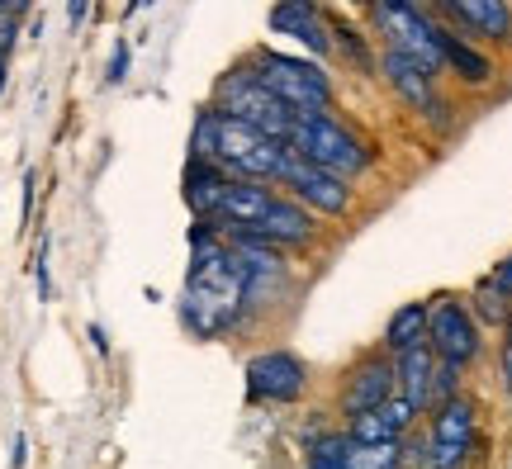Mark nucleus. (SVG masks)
Wrapping results in <instances>:
<instances>
[{
	"label": "nucleus",
	"instance_id": "obj_1",
	"mask_svg": "<svg viewBox=\"0 0 512 469\" xmlns=\"http://www.w3.org/2000/svg\"><path fill=\"white\" fill-rule=\"evenodd\" d=\"M252 308V280L233 242L209 223H190V275L181 294V323L190 337H223L247 318Z\"/></svg>",
	"mask_w": 512,
	"mask_h": 469
},
{
	"label": "nucleus",
	"instance_id": "obj_2",
	"mask_svg": "<svg viewBox=\"0 0 512 469\" xmlns=\"http://www.w3.org/2000/svg\"><path fill=\"white\" fill-rule=\"evenodd\" d=\"M190 152L195 157H209V162H219L228 176H247V181H275V171L285 162V152L290 143H280L271 133H261V128L242 124L233 114H223V109L204 105L195 114V128H190Z\"/></svg>",
	"mask_w": 512,
	"mask_h": 469
},
{
	"label": "nucleus",
	"instance_id": "obj_3",
	"mask_svg": "<svg viewBox=\"0 0 512 469\" xmlns=\"http://www.w3.org/2000/svg\"><path fill=\"white\" fill-rule=\"evenodd\" d=\"M290 152L318 162L323 171L332 176H366L370 162H375V147L356 133V128L337 114V109H309V114H294V128H290Z\"/></svg>",
	"mask_w": 512,
	"mask_h": 469
},
{
	"label": "nucleus",
	"instance_id": "obj_4",
	"mask_svg": "<svg viewBox=\"0 0 512 469\" xmlns=\"http://www.w3.org/2000/svg\"><path fill=\"white\" fill-rule=\"evenodd\" d=\"M252 72L261 76V86L271 95H280L294 114H309V109H332V72L318 57H294L280 48H252Z\"/></svg>",
	"mask_w": 512,
	"mask_h": 469
},
{
	"label": "nucleus",
	"instance_id": "obj_5",
	"mask_svg": "<svg viewBox=\"0 0 512 469\" xmlns=\"http://www.w3.org/2000/svg\"><path fill=\"white\" fill-rule=\"evenodd\" d=\"M209 105L223 109V114H233V119H242V124L261 128V133H271V138H280V143H290L294 109L285 105L280 95H271L266 86H261V76L252 72V62L228 67V72L214 81V100H209Z\"/></svg>",
	"mask_w": 512,
	"mask_h": 469
},
{
	"label": "nucleus",
	"instance_id": "obj_6",
	"mask_svg": "<svg viewBox=\"0 0 512 469\" xmlns=\"http://www.w3.org/2000/svg\"><path fill=\"white\" fill-rule=\"evenodd\" d=\"M366 15H370V29L380 34L384 48L408 53L413 62H422L432 76L446 72V62H441V43H437V19L427 15L422 5H413V0H375Z\"/></svg>",
	"mask_w": 512,
	"mask_h": 469
},
{
	"label": "nucleus",
	"instance_id": "obj_7",
	"mask_svg": "<svg viewBox=\"0 0 512 469\" xmlns=\"http://www.w3.org/2000/svg\"><path fill=\"white\" fill-rule=\"evenodd\" d=\"M275 185H285V195L299 199L309 214L332 218V223L356 209V185H351L347 176L323 171L318 162L299 157V152H285V162H280V171H275Z\"/></svg>",
	"mask_w": 512,
	"mask_h": 469
},
{
	"label": "nucleus",
	"instance_id": "obj_8",
	"mask_svg": "<svg viewBox=\"0 0 512 469\" xmlns=\"http://www.w3.org/2000/svg\"><path fill=\"white\" fill-rule=\"evenodd\" d=\"M470 451H475V403L465 394H451L432 408V432L418 455L427 469H465Z\"/></svg>",
	"mask_w": 512,
	"mask_h": 469
},
{
	"label": "nucleus",
	"instance_id": "obj_9",
	"mask_svg": "<svg viewBox=\"0 0 512 469\" xmlns=\"http://www.w3.org/2000/svg\"><path fill=\"white\" fill-rule=\"evenodd\" d=\"M427 346L437 351L441 361H451L465 370V365L479 356V346H484L475 308L460 304L456 294H437V299H432V313H427Z\"/></svg>",
	"mask_w": 512,
	"mask_h": 469
},
{
	"label": "nucleus",
	"instance_id": "obj_10",
	"mask_svg": "<svg viewBox=\"0 0 512 469\" xmlns=\"http://www.w3.org/2000/svg\"><path fill=\"white\" fill-rule=\"evenodd\" d=\"M304 389H309V365L285 346L247 361V398L252 403H299Z\"/></svg>",
	"mask_w": 512,
	"mask_h": 469
},
{
	"label": "nucleus",
	"instance_id": "obj_11",
	"mask_svg": "<svg viewBox=\"0 0 512 469\" xmlns=\"http://www.w3.org/2000/svg\"><path fill=\"white\" fill-rule=\"evenodd\" d=\"M266 24H271V34L299 43L309 57L332 62V24H328V10H323L318 0H275Z\"/></svg>",
	"mask_w": 512,
	"mask_h": 469
},
{
	"label": "nucleus",
	"instance_id": "obj_12",
	"mask_svg": "<svg viewBox=\"0 0 512 469\" xmlns=\"http://www.w3.org/2000/svg\"><path fill=\"white\" fill-rule=\"evenodd\" d=\"M375 76L394 91V100H403L408 109H418V114H432V119H437V109H441L437 76L427 72L422 62H413V57L399 53V48H380V57H375Z\"/></svg>",
	"mask_w": 512,
	"mask_h": 469
},
{
	"label": "nucleus",
	"instance_id": "obj_13",
	"mask_svg": "<svg viewBox=\"0 0 512 469\" xmlns=\"http://www.w3.org/2000/svg\"><path fill=\"white\" fill-rule=\"evenodd\" d=\"M261 237H271L280 252H309L313 242H318V228H323V218L309 214L299 199H290L285 190H275L271 204H266V214L252 223Z\"/></svg>",
	"mask_w": 512,
	"mask_h": 469
},
{
	"label": "nucleus",
	"instance_id": "obj_14",
	"mask_svg": "<svg viewBox=\"0 0 512 469\" xmlns=\"http://www.w3.org/2000/svg\"><path fill=\"white\" fill-rule=\"evenodd\" d=\"M389 394H394V356L384 351V356H366V361L351 370L337 408H342V417H356V413H366V408H380Z\"/></svg>",
	"mask_w": 512,
	"mask_h": 469
},
{
	"label": "nucleus",
	"instance_id": "obj_15",
	"mask_svg": "<svg viewBox=\"0 0 512 469\" xmlns=\"http://www.w3.org/2000/svg\"><path fill=\"white\" fill-rule=\"evenodd\" d=\"M413 422H418V408L394 389L380 408H366V413L347 417V436L351 441H366V446H380V441H403Z\"/></svg>",
	"mask_w": 512,
	"mask_h": 469
},
{
	"label": "nucleus",
	"instance_id": "obj_16",
	"mask_svg": "<svg viewBox=\"0 0 512 469\" xmlns=\"http://www.w3.org/2000/svg\"><path fill=\"white\" fill-rule=\"evenodd\" d=\"M446 24H456L465 38L484 43H512V5L508 0H451Z\"/></svg>",
	"mask_w": 512,
	"mask_h": 469
},
{
	"label": "nucleus",
	"instance_id": "obj_17",
	"mask_svg": "<svg viewBox=\"0 0 512 469\" xmlns=\"http://www.w3.org/2000/svg\"><path fill=\"white\" fill-rule=\"evenodd\" d=\"M437 43H441V62H446V72L460 76L465 86H489V81H494V62H489V53H479L475 38L456 34L446 19H437Z\"/></svg>",
	"mask_w": 512,
	"mask_h": 469
},
{
	"label": "nucleus",
	"instance_id": "obj_18",
	"mask_svg": "<svg viewBox=\"0 0 512 469\" xmlns=\"http://www.w3.org/2000/svg\"><path fill=\"white\" fill-rule=\"evenodd\" d=\"M228 171H223L219 162H209V157H185V176H181V199H185V209L195 218H209L214 209H219V199L223 190H228Z\"/></svg>",
	"mask_w": 512,
	"mask_h": 469
},
{
	"label": "nucleus",
	"instance_id": "obj_19",
	"mask_svg": "<svg viewBox=\"0 0 512 469\" xmlns=\"http://www.w3.org/2000/svg\"><path fill=\"white\" fill-rule=\"evenodd\" d=\"M432 375H437V351L422 342L394 356V389H399L418 413H432Z\"/></svg>",
	"mask_w": 512,
	"mask_h": 469
},
{
	"label": "nucleus",
	"instance_id": "obj_20",
	"mask_svg": "<svg viewBox=\"0 0 512 469\" xmlns=\"http://www.w3.org/2000/svg\"><path fill=\"white\" fill-rule=\"evenodd\" d=\"M328 24H332V62H347L356 76H375V48H370L366 29H356L337 10H328Z\"/></svg>",
	"mask_w": 512,
	"mask_h": 469
},
{
	"label": "nucleus",
	"instance_id": "obj_21",
	"mask_svg": "<svg viewBox=\"0 0 512 469\" xmlns=\"http://www.w3.org/2000/svg\"><path fill=\"white\" fill-rule=\"evenodd\" d=\"M427 313H432L427 299H413V304L394 308V313H389V323H384L380 346L389 351V356H399V351H408V346H422L427 342Z\"/></svg>",
	"mask_w": 512,
	"mask_h": 469
},
{
	"label": "nucleus",
	"instance_id": "obj_22",
	"mask_svg": "<svg viewBox=\"0 0 512 469\" xmlns=\"http://www.w3.org/2000/svg\"><path fill=\"white\" fill-rule=\"evenodd\" d=\"M347 469H403L399 441H380V446L351 441V446H347Z\"/></svg>",
	"mask_w": 512,
	"mask_h": 469
},
{
	"label": "nucleus",
	"instance_id": "obj_23",
	"mask_svg": "<svg viewBox=\"0 0 512 469\" xmlns=\"http://www.w3.org/2000/svg\"><path fill=\"white\" fill-rule=\"evenodd\" d=\"M475 318L479 323H489V327H503L512 318V299L503 294V289L489 285V275L475 285Z\"/></svg>",
	"mask_w": 512,
	"mask_h": 469
},
{
	"label": "nucleus",
	"instance_id": "obj_24",
	"mask_svg": "<svg viewBox=\"0 0 512 469\" xmlns=\"http://www.w3.org/2000/svg\"><path fill=\"white\" fill-rule=\"evenodd\" d=\"M347 446H351L347 432H328L323 441L309 446V465L304 469H347Z\"/></svg>",
	"mask_w": 512,
	"mask_h": 469
},
{
	"label": "nucleus",
	"instance_id": "obj_25",
	"mask_svg": "<svg viewBox=\"0 0 512 469\" xmlns=\"http://www.w3.org/2000/svg\"><path fill=\"white\" fill-rule=\"evenodd\" d=\"M451 394H460V365H451V361H441L437 356V375H432V408L446 403Z\"/></svg>",
	"mask_w": 512,
	"mask_h": 469
},
{
	"label": "nucleus",
	"instance_id": "obj_26",
	"mask_svg": "<svg viewBox=\"0 0 512 469\" xmlns=\"http://www.w3.org/2000/svg\"><path fill=\"white\" fill-rule=\"evenodd\" d=\"M128 62H133V53H128V43H114L110 53V67H105V86H119L128 76Z\"/></svg>",
	"mask_w": 512,
	"mask_h": 469
},
{
	"label": "nucleus",
	"instance_id": "obj_27",
	"mask_svg": "<svg viewBox=\"0 0 512 469\" xmlns=\"http://www.w3.org/2000/svg\"><path fill=\"white\" fill-rule=\"evenodd\" d=\"M34 275H38V299H53V275H48V242H43V247H38Z\"/></svg>",
	"mask_w": 512,
	"mask_h": 469
},
{
	"label": "nucleus",
	"instance_id": "obj_28",
	"mask_svg": "<svg viewBox=\"0 0 512 469\" xmlns=\"http://www.w3.org/2000/svg\"><path fill=\"white\" fill-rule=\"evenodd\" d=\"M489 285H494V289H503V294H508V299H512V252L503 256V261H498L494 271H489Z\"/></svg>",
	"mask_w": 512,
	"mask_h": 469
},
{
	"label": "nucleus",
	"instance_id": "obj_29",
	"mask_svg": "<svg viewBox=\"0 0 512 469\" xmlns=\"http://www.w3.org/2000/svg\"><path fill=\"white\" fill-rule=\"evenodd\" d=\"M34 214V176H24V199H19V223H29Z\"/></svg>",
	"mask_w": 512,
	"mask_h": 469
},
{
	"label": "nucleus",
	"instance_id": "obj_30",
	"mask_svg": "<svg viewBox=\"0 0 512 469\" xmlns=\"http://www.w3.org/2000/svg\"><path fill=\"white\" fill-rule=\"evenodd\" d=\"M498 370H503V389L512 398V342H503V356H498Z\"/></svg>",
	"mask_w": 512,
	"mask_h": 469
},
{
	"label": "nucleus",
	"instance_id": "obj_31",
	"mask_svg": "<svg viewBox=\"0 0 512 469\" xmlns=\"http://www.w3.org/2000/svg\"><path fill=\"white\" fill-rule=\"evenodd\" d=\"M86 5H91V0H67V24H72V29H81V19H86Z\"/></svg>",
	"mask_w": 512,
	"mask_h": 469
},
{
	"label": "nucleus",
	"instance_id": "obj_32",
	"mask_svg": "<svg viewBox=\"0 0 512 469\" xmlns=\"http://www.w3.org/2000/svg\"><path fill=\"white\" fill-rule=\"evenodd\" d=\"M24 460H29V441H24V432L15 436V455H10V469H24Z\"/></svg>",
	"mask_w": 512,
	"mask_h": 469
},
{
	"label": "nucleus",
	"instance_id": "obj_33",
	"mask_svg": "<svg viewBox=\"0 0 512 469\" xmlns=\"http://www.w3.org/2000/svg\"><path fill=\"white\" fill-rule=\"evenodd\" d=\"M91 346H95V351H100V356H105V351H110V342H105V327H100V323L91 327Z\"/></svg>",
	"mask_w": 512,
	"mask_h": 469
},
{
	"label": "nucleus",
	"instance_id": "obj_34",
	"mask_svg": "<svg viewBox=\"0 0 512 469\" xmlns=\"http://www.w3.org/2000/svg\"><path fill=\"white\" fill-rule=\"evenodd\" d=\"M5 81H10V57L0 53V91H5Z\"/></svg>",
	"mask_w": 512,
	"mask_h": 469
},
{
	"label": "nucleus",
	"instance_id": "obj_35",
	"mask_svg": "<svg viewBox=\"0 0 512 469\" xmlns=\"http://www.w3.org/2000/svg\"><path fill=\"white\" fill-rule=\"evenodd\" d=\"M347 5H356V10H370V5H375V0H347Z\"/></svg>",
	"mask_w": 512,
	"mask_h": 469
},
{
	"label": "nucleus",
	"instance_id": "obj_36",
	"mask_svg": "<svg viewBox=\"0 0 512 469\" xmlns=\"http://www.w3.org/2000/svg\"><path fill=\"white\" fill-rule=\"evenodd\" d=\"M503 332H508V337H503V342H512V318H508V323H503Z\"/></svg>",
	"mask_w": 512,
	"mask_h": 469
}]
</instances>
